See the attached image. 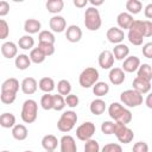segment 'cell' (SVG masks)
I'll use <instances>...</instances> for the list:
<instances>
[{"label": "cell", "instance_id": "42", "mask_svg": "<svg viewBox=\"0 0 152 152\" xmlns=\"http://www.w3.org/2000/svg\"><path fill=\"white\" fill-rule=\"evenodd\" d=\"M40 106L45 110L52 109V95L51 94H44L40 99Z\"/></svg>", "mask_w": 152, "mask_h": 152}, {"label": "cell", "instance_id": "48", "mask_svg": "<svg viewBox=\"0 0 152 152\" xmlns=\"http://www.w3.org/2000/svg\"><path fill=\"white\" fill-rule=\"evenodd\" d=\"M144 26V37H151L152 36V23L150 20H142Z\"/></svg>", "mask_w": 152, "mask_h": 152}, {"label": "cell", "instance_id": "57", "mask_svg": "<svg viewBox=\"0 0 152 152\" xmlns=\"http://www.w3.org/2000/svg\"><path fill=\"white\" fill-rule=\"evenodd\" d=\"M24 152H33V151H24Z\"/></svg>", "mask_w": 152, "mask_h": 152}, {"label": "cell", "instance_id": "14", "mask_svg": "<svg viewBox=\"0 0 152 152\" xmlns=\"http://www.w3.org/2000/svg\"><path fill=\"white\" fill-rule=\"evenodd\" d=\"M59 146H61V152H77V146H76L75 139L69 134L63 135L61 138Z\"/></svg>", "mask_w": 152, "mask_h": 152}, {"label": "cell", "instance_id": "30", "mask_svg": "<svg viewBox=\"0 0 152 152\" xmlns=\"http://www.w3.org/2000/svg\"><path fill=\"white\" fill-rule=\"evenodd\" d=\"M14 64H15L17 69H19V70H26L31 65V61H30L28 55H25V53L17 55V57L14 59Z\"/></svg>", "mask_w": 152, "mask_h": 152}, {"label": "cell", "instance_id": "34", "mask_svg": "<svg viewBox=\"0 0 152 152\" xmlns=\"http://www.w3.org/2000/svg\"><path fill=\"white\" fill-rule=\"evenodd\" d=\"M141 8H142V4L139 0H127V2H126L127 13H129L131 15L140 13Z\"/></svg>", "mask_w": 152, "mask_h": 152}, {"label": "cell", "instance_id": "2", "mask_svg": "<svg viewBox=\"0 0 152 152\" xmlns=\"http://www.w3.org/2000/svg\"><path fill=\"white\" fill-rule=\"evenodd\" d=\"M127 38L131 44L139 46L144 42V26H142V20H133L131 26L128 27V33Z\"/></svg>", "mask_w": 152, "mask_h": 152}, {"label": "cell", "instance_id": "7", "mask_svg": "<svg viewBox=\"0 0 152 152\" xmlns=\"http://www.w3.org/2000/svg\"><path fill=\"white\" fill-rule=\"evenodd\" d=\"M120 101L126 107L134 108L142 103V95L135 91L134 89H127L120 94Z\"/></svg>", "mask_w": 152, "mask_h": 152}, {"label": "cell", "instance_id": "27", "mask_svg": "<svg viewBox=\"0 0 152 152\" xmlns=\"http://www.w3.org/2000/svg\"><path fill=\"white\" fill-rule=\"evenodd\" d=\"M137 77H140L142 80H146V81H150L152 80V68L150 64L147 63H142L139 65L138 70H137Z\"/></svg>", "mask_w": 152, "mask_h": 152}, {"label": "cell", "instance_id": "51", "mask_svg": "<svg viewBox=\"0 0 152 152\" xmlns=\"http://www.w3.org/2000/svg\"><path fill=\"white\" fill-rule=\"evenodd\" d=\"M87 4H88V0H74V5H75L76 7H78V8L86 7Z\"/></svg>", "mask_w": 152, "mask_h": 152}, {"label": "cell", "instance_id": "28", "mask_svg": "<svg viewBox=\"0 0 152 152\" xmlns=\"http://www.w3.org/2000/svg\"><path fill=\"white\" fill-rule=\"evenodd\" d=\"M45 6H46L48 12L57 15L59 12H62V10L64 7V2H63V0H48Z\"/></svg>", "mask_w": 152, "mask_h": 152}, {"label": "cell", "instance_id": "13", "mask_svg": "<svg viewBox=\"0 0 152 152\" xmlns=\"http://www.w3.org/2000/svg\"><path fill=\"white\" fill-rule=\"evenodd\" d=\"M139 65H140L139 57H137V56H127L124 59L121 69H122L124 72H134V71L138 70Z\"/></svg>", "mask_w": 152, "mask_h": 152}, {"label": "cell", "instance_id": "39", "mask_svg": "<svg viewBox=\"0 0 152 152\" xmlns=\"http://www.w3.org/2000/svg\"><path fill=\"white\" fill-rule=\"evenodd\" d=\"M17 94L15 93H11V91H1L0 94V100L2 103L5 104H11L15 101Z\"/></svg>", "mask_w": 152, "mask_h": 152}, {"label": "cell", "instance_id": "4", "mask_svg": "<svg viewBox=\"0 0 152 152\" xmlns=\"http://www.w3.org/2000/svg\"><path fill=\"white\" fill-rule=\"evenodd\" d=\"M37 115H38V103L32 99L24 101L21 108V120L25 124H32L36 121Z\"/></svg>", "mask_w": 152, "mask_h": 152}, {"label": "cell", "instance_id": "56", "mask_svg": "<svg viewBox=\"0 0 152 152\" xmlns=\"http://www.w3.org/2000/svg\"><path fill=\"white\" fill-rule=\"evenodd\" d=\"M46 152H56V151H46Z\"/></svg>", "mask_w": 152, "mask_h": 152}, {"label": "cell", "instance_id": "33", "mask_svg": "<svg viewBox=\"0 0 152 152\" xmlns=\"http://www.w3.org/2000/svg\"><path fill=\"white\" fill-rule=\"evenodd\" d=\"M109 91V86L106 82H100L97 81L94 86H93V93L94 95H96L97 97H102L104 95H107Z\"/></svg>", "mask_w": 152, "mask_h": 152}, {"label": "cell", "instance_id": "32", "mask_svg": "<svg viewBox=\"0 0 152 152\" xmlns=\"http://www.w3.org/2000/svg\"><path fill=\"white\" fill-rule=\"evenodd\" d=\"M18 46L23 50H32L34 46V39L30 34H24L23 37L19 38Z\"/></svg>", "mask_w": 152, "mask_h": 152}, {"label": "cell", "instance_id": "35", "mask_svg": "<svg viewBox=\"0 0 152 152\" xmlns=\"http://www.w3.org/2000/svg\"><path fill=\"white\" fill-rule=\"evenodd\" d=\"M38 40L39 43H45V44H55V34L51 32V31H48V30H44V31H40L39 34H38Z\"/></svg>", "mask_w": 152, "mask_h": 152}, {"label": "cell", "instance_id": "1", "mask_svg": "<svg viewBox=\"0 0 152 152\" xmlns=\"http://www.w3.org/2000/svg\"><path fill=\"white\" fill-rule=\"evenodd\" d=\"M108 114L116 124L127 125L132 121V113L119 102H113L108 107Z\"/></svg>", "mask_w": 152, "mask_h": 152}, {"label": "cell", "instance_id": "54", "mask_svg": "<svg viewBox=\"0 0 152 152\" xmlns=\"http://www.w3.org/2000/svg\"><path fill=\"white\" fill-rule=\"evenodd\" d=\"M151 99H152V95H147V100H146V106L148 108H152V103H151Z\"/></svg>", "mask_w": 152, "mask_h": 152}, {"label": "cell", "instance_id": "55", "mask_svg": "<svg viewBox=\"0 0 152 152\" xmlns=\"http://www.w3.org/2000/svg\"><path fill=\"white\" fill-rule=\"evenodd\" d=\"M1 152H11V151H8V150H4V151H1Z\"/></svg>", "mask_w": 152, "mask_h": 152}, {"label": "cell", "instance_id": "9", "mask_svg": "<svg viewBox=\"0 0 152 152\" xmlns=\"http://www.w3.org/2000/svg\"><path fill=\"white\" fill-rule=\"evenodd\" d=\"M95 131H96L95 125L91 121H86L76 128V137H77V139H80L82 141H87V140L91 139Z\"/></svg>", "mask_w": 152, "mask_h": 152}, {"label": "cell", "instance_id": "6", "mask_svg": "<svg viewBox=\"0 0 152 152\" xmlns=\"http://www.w3.org/2000/svg\"><path fill=\"white\" fill-rule=\"evenodd\" d=\"M99 71L97 69L93 68V66H88L78 76V82L80 86L83 88H90L93 87L97 81H99Z\"/></svg>", "mask_w": 152, "mask_h": 152}, {"label": "cell", "instance_id": "17", "mask_svg": "<svg viewBox=\"0 0 152 152\" xmlns=\"http://www.w3.org/2000/svg\"><path fill=\"white\" fill-rule=\"evenodd\" d=\"M1 53L5 58H15L18 55V45L13 42H5L1 45Z\"/></svg>", "mask_w": 152, "mask_h": 152}, {"label": "cell", "instance_id": "44", "mask_svg": "<svg viewBox=\"0 0 152 152\" xmlns=\"http://www.w3.org/2000/svg\"><path fill=\"white\" fill-rule=\"evenodd\" d=\"M114 126H115L114 121H103L101 124V131H102L103 134L110 135V134L114 133Z\"/></svg>", "mask_w": 152, "mask_h": 152}, {"label": "cell", "instance_id": "3", "mask_svg": "<svg viewBox=\"0 0 152 152\" xmlns=\"http://www.w3.org/2000/svg\"><path fill=\"white\" fill-rule=\"evenodd\" d=\"M102 20L96 7H88L84 12V25L89 31H97L101 27Z\"/></svg>", "mask_w": 152, "mask_h": 152}, {"label": "cell", "instance_id": "19", "mask_svg": "<svg viewBox=\"0 0 152 152\" xmlns=\"http://www.w3.org/2000/svg\"><path fill=\"white\" fill-rule=\"evenodd\" d=\"M108 78L112 84L114 86H120L125 81V72L122 71L121 68H112L108 74Z\"/></svg>", "mask_w": 152, "mask_h": 152}, {"label": "cell", "instance_id": "18", "mask_svg": "<svg viewBox=\"0 0 152 152\" xmlns=\"http://www.w3.org/2000/svg\"><path fill=\"white\" fill-rule=\"evenodd\" d=\"M132 86H133V89L135 91H138L139 94H141V95L147 94L151 90V82L146 81V80H142L140 77H135L133 80Z\"/></svg>", "mask_w": 152, "mask_h": 152}, {"label": "cell", "instance_id": "26", "mask_svg": "<svg viewBox=\"0 0 152 152\" xmlns=\"http://www.w3.org/2000/svg\"><path fill=\"white\" fill-rule=\"evenodd\" d=\"M89 109L94 115H101L106 110V102L101 99H95L90 102Z\"/></svg>", "mask_w": 152, "mask_h": 152}, {"label": "cell", "instance_id": "21", "mask_svg": "<svg viewBox=\"0 0 152 152\" xmlns=\"http://www.w3.org/2000/svg\"><path fill=\"white\" fill-rule=\"evenodd\" d=\"M112 53H113L114 59H116V61H124L129 55V48L126 44L120 43V44H116L114 46Z\"/></svg>", "mask_w": 152, "mask_h": 152}, {"label": "cell", "instance_id": "45", "mask_svg": "<svg viewBox=\"0 0 152 152\" xmlns=\"http://www.w3.org/2000/svg\"><path fill=\"white\" fill-rule=\"evenodd\" d=\"M100 152H122V147L119 144L109 142V144H106L102 147V150H100Z\"/></svg>", "mask_w": 152, "mask_h": 152}, {"label": "cell", "instance_id": "40", "mask_svg": "<svg viewBox=\"0 0 152 152\" xmlns=\"http://www.w3.org/2000/svg\"><path fill=\"white\" fill-rule=\"evenodd\" d=\"M43 53L45 57H49L51 55L55 53V45L52 44H45V43H38V46H37Z\"/></svg>", "mask_w": 152, "mask_h": 152}, {"label": "cell", "instance_id": "10", "mask_svg": "<svg viewBox=\"0 0 152 152\" xmlns=\"http://www.w3.org/2000/svg\"><path fill=\"white\" fill-rule=\"evenodd\" d=\"M97 62H99V65L107 70V69H112L113 64H114V57H113V53L112 51L109 50H103L101 51V53L99 55V58H97Z\"/></svg>", "mask_w": 152, "mask_h": 152}, {"label": "cell", "instance_id": "53", "mask_svg": "<svg viewBox=\"0 0 152 152\" xmlns=\"http://www.w3.org/2000/svg\"><path fill=\"white\" fill-rule=\"evenodd\" d=\"M89 2L91 4V7H96V6H101L103 4V0H90Z\"/></svg>", "mask_w": 152, "mask_h": 152}, {"label": "cell", "instance_id": "23", "mask_svg": "<svg viewBox=\"0 0 152 152\" xmlns=\"http://www.w3.org/2000/svg\"><path fill=\"white\" fill-rule=\"evenodd\" d=\"M58 144H59V140L52 134H46L42 139V146L45 151H55Z\"/></svg>", "mask_w": 152, "mask_h": 152}, {"label": "cell", "instance_id": "20", "mask_svg": "<svg viewBox=\"0 0 152 152\" xmlns=\"http://www.w3.org/2000/svg\"><path fill=\"white\" fill-rule=\"evenodd\" d=\"M133 15H131L129 13L127 12H121L118 14L116 17V23H118V26L120 30H128V27L131 26V24L133 23Z\"/></svg>", "mask_w": 152, "mask_h": 152}, {"label": "cell", "instance_id": "22", "mask_svg": "<svg viewBox=\"0 0 152 152\" xmlns=\"http://www.w3.org/2000/svg\"><path fill=\"white\" fill-rule=\"evenodd\" d=\"M40 27H42V24L37 19H32V18L31 19H26L25 23H24V30L30 36L40 32Z\"/></svg>", "mask_w": 152, "mask_h": 152}, {"label": "cell", "instance_id": "49", "mask_svg": "<svg viewBox=\"0 0 152 152\" xmlns=\"http://www.w3.org/2000/svg\"><path fill=\"white\" fill-rule=\"evenodd\" d=\"M10 12V4L5 0H0V17L7 15Z\"/></svg>", "mask_w": 152, "mask_h": 152}, {"label": "cell", "instance_id": "12", "mask_svg": "<svg viewBox=\"0 0 152 152\" xmlns=\"http://www.w3.org/2000/svg\"><path fill=\"white\" fill-rule=\"evenodd\" d=\"M49 26H50L51 31L57 32V33H61V32H63L66 28V21H65V19L62 15H58L57 14V15H53V17L50 18Z\"/></svg>", "mask_w": 152, "mask_h": 152}, {"label": "cell", "instance_id": "5", "mask_svg": "<svg viewBox=\"0 0 152 152\" xmlns=\"http://www.w3.org/2000/svg\"><path fill=\"white\" fill-rule=\"evenodd\" d=\"M77 119H78L77 118V114L74 110H66V112H64L61 115L59 120L57 121V128H58V131H61L63 133L70 132L75 127V125L77 122Z\"/></svg>", "mask_w": 152, "mask_h": 152}, {"label": "cell", "instance_id": "8", "mask_svg": "<svg viewBox=\"0 0 152 152\" xmlns=\"http://www.w3.org/2000/svg\"><path fill=\"white\" fill-rule=\"evenodd\" d=\"M113 134H115L116 139L122 144H128L134 138L133 131L129 127H127V125L116 124V122H115V126H114V133Z\"/></svg>", "mask_w": 152, "mask_h": 152}, {"label": "cell", "instance_id": "46", "mask_svg": "<svg viewBox=\"0 0 152 152\" xmlns=\"http://www.w3.org/2000/svg\"><path fill=\"white\" fill-rule=\"evenodd\" d=\"M10 34V26L5 19H0V39H6Z\"/></svg>", "mask_w": 152, "mask_h": 152}, {"label": "cell", "instance_id": "38", "mask_svg": "<svg viewBox=\"0 0 152 152\" xmlns=\"http://www.w3.org/2000/svg\"><path fill=\"white\" fill-rule=\"evenodd\" d=\"M64 107H65L64 96H62V95H59V94L52 95V109L59 112V110H63Z\"/></svg>", "mask_w": 152, "mask_h": 152}, {"label": "cell", "instance_id": "25", "mask_svg": "<svg viewBox=\"0 0 152 152\" xmlns=\"http://www.w3.org/2000/svg\"><path fill=\"white\" fill-rule=\"evenodd\" d=\"M18 90H19V81L14 77H10L5 80L1 84V91H11L17 94Z\"/></svg>", "mask_w": 152, "mask_h": 152}, {"label": "cell", "instance_id": "29", "mask_svg": "<svg viewBox=\"0 0 152 152\" xmlns=\"http://www.w3.org/2000/svg\"><path fill=\"white\" fill-rule=\"evenodd\" d=\"M55 81L51 77H43L39 80L38 82V87L42 91H44L45 94H50L53 89H55Z\"/></svg>", "mask_w": 152, "mask_h": 152}, {"label": "cell", "instance_id": "16", "mask_svg": "<svg viewBox=\"0 0 152 152\" xmlns=\"http://www.w3.org/2000/svg\"><path fill=\"white\" fill-rule=\"evenodd\" d=\"M20 88L23 90L24 94L26 95H31V94H34L37 91V88H38V82L36 81V78L33 77H26L21 81L20 83Z\"/></svg>", "mask_w": 152, "mask_h": 152}, {"label": "cell", "instance_id": "50", "mask_svg": "<svg viewBox=\"0 0 152 152\" xmlns=\"http://www.w3.org/2000/svg\"><path fill=\"white\" fill-rule=\"evenodd\" d=\"M142 55L146 58H152V43H146L142 45Z\"/></svg>", "mask_w": 152, "mask_h": 152}, {"label": "cell", "instance_id": "52", "mask_svg": "<svg viewBox=\"0 0 152 152\" xmlns=\"http://www.w3.org/2000/svg\"><path fill=\"white\" fill-rule=\"evenodd\" d=\"M145 17L147 19H151L152 18V4H148L145 7Z\"/></svg>", "mask_w": 152, "mask_h": 152}, {"label": "cell", "instance_id": "15", "mask_svg": "<svg viewBox=\"0 0 152 152\" xmlns=\"http://www.w3.org/2000/svg\"><path fill=\"white\" fill-rule=\"evenodd\" d=\"M65 38L70 43H77L82 38V30L77 25H70L65 28Z\"/></svg>", "mask_w": 152, "mask_h": 152}, {"label": "cell", "instance_id": "31", "mask_svg": "<svg viewBox=\"0 0 152 152\" xmlns=\"http://www.w3.org/2000/svg\"><path fill=\"white\" fill-rule=\"evenodd\" d=\"M15 125V116L12 113H2L0 115V126L4 128H12Z\"/></svg>", "mask_w": 152, "mask_h": 152}, {"label": "cell", "instance_id": "41", "mask_svg": "<svg viewBox=\"0 0 152 152\" xmlns=\"http://www.w3.org/2000/svg\"><path fill=\"white\" fill-rule=\"evenodd\" d=\"M84 152H100V145L96 140L89 139L84 144Z\"/></svg>", "mask_w": 152, "mask_h": 152}, {"label": "cell", "instance_id": "36", "mask_svg": "<svg viewBox=\"0 0 152 152\" xmlns=\"http://www.w3.org/2000/svg\"><path fill=\"white\" fill-rule=\"evenodd\" d=\"M28 57H30V61H31L32 63H36V64L43 63V62L45 61V58H46V57L44 56V53H43L38 48H33V49L31 50Z\"/></svg>", "mask_w": 152, "mask_h": 152}, {"label": "cell", "instance_id": "11", "mask_svg": "<svg viewBox=\"0 0 152 152\" xmlns=\"http://www.w3.org/2000/svg\"><path fill=\"white\" fill-rule=\"evenodd\" d=\"M106 37H107V39H108L109 43L116 45V44L122 43V40L125 38V33H124L122 30H120L119 27H115L114 26V27H109L108 28V31L106 33Z\"/></svg>", "mask_w": 152, "mask_h": 152}, {"label": "cell", "instance_id": "37", "mask_svg": "<svg viewBox=\"0 0 152 152\" xmlns=\"http://www.w3.org/2000/svg\"><path fill=\"white\" fill-rule=\"evenodd\" d=\"M57 91L62 96H66L71 93V84L68 80H61L57 83Z\"/></svg>", "mask_w": 152, "mask_h": 152}, {"label": "cell", "instance_id": "24", "mask_svg": "<svg viewBox=\"0 0 152 152\" xmlns=\"http://www.w3.org/2000/svg\"><path fill=\"white\" fill-rule=\"evenodd\" d=\"M12 135L15 140H19V141H23L27 138L28 135V131L26 128L25 125H21V124H18V125H14L12 127Z\"/></svg>", "mask_w": 152, "mask_h": 152}, {"label": "cell", "instance_id": "43", "mask_svg": "<svg viewBox=\"0 0 152 152\" xmlns=\"http://www.w3.org/2000/svg\"><path fill=\"white\" fill-rule=\"evenodd\" d=\"M64 101H65V106H69L70 108H75L78 106L80 103V99L77 95L75 94H69L64 97Z\"/></svg>", "mask_w": 152, "mask_h": 152}, {"label": "cell", "instance_id": "47", "mask_svg": "<svg viewBox=\"0 0 152 152\" xmlns=\"http://www.w3.org/2000/svg\"><path fill=\"white\" fill-rule=\"evenodd\" d=\"M132 152H148V145L145 141H138L133 145Z\"/></svg>", "mask_w": 152, "mask_h": 152}]
</instances>
